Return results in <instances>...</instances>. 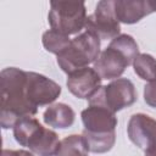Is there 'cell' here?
<instances>
[{"instance_id": "obj_1", "label": "cell", "mask_w": 156, "mask_h": 156, "mask_svg": "<svg viewBox=\"0 0 156 156\" xmlns=\"http://www.w3.org/2000/svg\"><path fill=\"white\" fill-rule=\"evenodd\" d=\"M27 72L16 67H7L0 73V124L4 129L13 128L15 124L38 111L26 96Z\"/></svg>"}, {"instance_id": "obj_2", "label": "cell", "mask_w": 156, "mask_h": 156, "mask_svg": "<svg viewBox=\"0 0 156 156\" xmlns=\"http://www.w3.org/2000/svg\"><path fill=\"white\" fill-rule=\"evenodd\" d=\"M13 136L20 145L28 147L38 156H54L60 144L58 135L43 127L33 116L24 117L15 124Z\"/></svg>"}, {"instance_id": "obj_3", "label": "cell", "mask_w": 156, "mask_h": 156, "mask_svg": "<svg viewBox=\"0 0 156 156\" xmlns=\"http://www.w3.org/2000/svg\"><path fill=\"white\" fill-rule=\"evenodd\" d=\"M100 52V38L89 30H84L71 39L69 45L57 55V65L65 73L69 74L94 63Z\"/></svg>"}, {"instance_id": "obj_4", "label": "cell", "mask_w": 156, "mask_h": 156, "mask_svg": "<svg viewBox=\"0 0 156 156\" xmlns=\"http://www.w3.org/2000/svg\"><path fill=\"white\" fill-rule=\"evenodd\" d=\"M87 9L83 1H51L48 21L52 29L71 35L85 28Z\"/></svg>"}, {"instance_id": "obj_5", "label": "cell", "mask_w": 156, "mask_h": 156, "mask_svg": "<svg viewBox=\"0 0 156 156\" xmlns=\"http://www.w3.org/2000/svg\"><path fill=\"white\" fill-rule=\"evenodd\" d=\"M136 101V90L132 80L117 78L100 89L89 99V105H100L112 112L132 106Z\"/></svg>"}, {"instance_id": "obj_6", "label": "cell", "mask_w": 156, "mask_h": 156, "mask_svg": "<svg viewBox=\"0 0 156 156\" xmlns=\"http://www.w3.org/2000/svg\"><path fill=\"white\" fill-rule=\"evenodd\" d=\"M85 30L101 39H115L119 35L121 26L115 12L113 0H102L96 4L95 11L87 17Z\"/></svg>"}, {"instance_id": "obj_7", "label": "cell", "mask_w": 156, "mask_h": 156, "mask_svg": "<svg viewBox=\"0 0 156 156\" xmlns=\"http://www.w3.org/2000/svg\"><path fill=\"white\" fill-rule=\"evenodd\" d=\"M60 94L61 87L55 80L37 72H27L26 96L34 107L52 104Z\"/></svg>"}, {"instance_id": "obj_8", "label": "cell", "mask_w": 156, "mask_h": 156, "mask_svg": "<svg viewBox=\"0 0 156 156\" xmlns=\"http://www.w3.org/2000/svg\"><path fill=\"white\" fill-rule=\"evenodd\" d=\"M127 133L129 140L144 151L156 146V119L145 113H134L129 118Z\"/></svg>"}, {"instance_id": "obj_9", "label": "cell", "mask_w": 156, "mask_h": 156, "mask_svg": "<svg viewBox=\"0 0 156 156\" xmlns=\"http://www.w3.org/2000/svg\"><path fill=\"white\" fill-rule=\"evenodd\" d=\"M101 78L94 68L84 67L68 74L66 85L79 99H90L101 87Z\"/></svg>"}, {"instance_id": "obj_10", "label": "cell", "mask_w": 156, "mask_h": 156, "mask_svg": "<svg viewBox=\"0 0 156 156\" xmlns=\"http://www.w3.org/2000/svg\"><path fill=\"white\" fill-rule=\"evenodd\" d=\"M82 122L84 130L89 133H111L117 127V117L115 112L100 105H89L82 111Z\"/></svg>"}, {"instance_id": "obj_11", "label": "cell", "mask_w": 156, "mask_h": 156, "mask_svg": "<svg viewBox=\"0 0 156 156\" xmlns=\"http://www.w3.org/2000/svg\"><path fill=\"white\" fill-rule=\"evenodd\" d=\"M130 65L127 57L117 49L108 45L102 50L94 62V69L101 79H117L122 76L126 68Z\"/></svg>"}, {"instance_id": "obj_12", "label": "cell", "mask_w": 156, "mask_h": 156, "mask_svg": "<svg viewBox=\"0 0 156 156\" xmlns=\"http://www.w3.org/2000/svg\"><path fill=\"white\" fill-rule=\"evenodd\" d=\"M115 12L117 20L126 24L139 22L145 16L156 12V1L154 0H117L115 1Z\"/></svg>"}, {"instance_id": "obj_13", "label": "cell", "mask_w": 156, "mask_h": 156, "mask_svg": "<svg viewBox=\"0 0 156 156\" xmlns=\"http://www.w3.org/2000/svg\"><path fill=\"white\" fill-rule=\"evenodd\" d=\"M76 113L69 105L63 102L51 104L43 113V119L45 124L54 128H68L74 123Z\"/></svg>"}, {"instance_id": "obj_14", "label": "cell", "mask_w": 156, "mask_h": 156, "mask_svg": "<svg viewBox=\"0 0 156 156\" xmlns=\"http://www.w3.org/2000/svg\"><path fill=\"white\" fill-rule=\"evenodd\" d=\"M82 136L85 141L88 150L95 154H104L110 151L113 147L116 141V132L96 134V133H89L87 130H83Z\"/></svg>"}, {"instance_id": "obj_15", "label": "cell", "mask_w": 156, "mask_h": 156, "mask_svg": "<svg viewBox=\"0 0 156 156\" xmlns=\"http://www.w3.org/2000/svg\"><path fill=\"white\" fill-rule=\"evenodd\" d=\"M88 154L89 150L83 136L72 134L60 141L55 156H88Z\"/></svg>"}, {"instance_id": "obj_16", "label": "cell", "mask_w": 156, "mask_h": 156, "mask_svg": "<svg viewBox=\"0 0 156 156\" xmlns=\"http://www.w3.org/2000/svg\"><path fill=\"white\" fill-rule=\"evenodd\" d=\"M41 41H43L45 50H48L49 52H52L57 56L69 45L71 39L67 34H63V33L51 28L43 34Z\"/></svg>"}, {"instance_id": "obj_17", "label": "cell", "mask_w": 156, "mask_h": 156, "mask_svg": "<svg viewBox=\"0 0 156 156\" xmlns=\"http://www.w3.org/2000/svg\"><path fill=\"white\" fill-rule=\"evenodd\" d=\"M133 68L141 79L156 80V58L150 54H139L133 62Z\"/></svg>"}, {"instance_id": "obj_18", "label": "cell", "mask_w": 156, "mask_h": 156, "mask_svg": "<svg viewBox=\"0 0 156 156\" xmlns=\"http://www.w3.org/2000/svg\"><path fill=\"white\" fill-rule=\"evenodd\" d=\"M108 45H111L112 48L117 49L121 54H123L127 57V60L130 62V65H133L134 60L139 55V48L136 41L132 35L128 34H119L118 37L112 39Z\"/></svg>"}, {"instance_id": "obj_19", "label": "cell", "mask_w": 156, "mask_h": 156, "mask_svg": "<svg viewBox=\"0 0 156 156\" xmlns=\"http://www.w3.org/2000/svg\"><path fill=\"white\" fill-rule=\"evenodd\" d=\"M144 100L149 106L156 108V80L149 82L144 87Z\"/></svg>"}, {"instance_id": "obj_20", "label": "cell", "mask_w": 156, "mask_h": 156, "mask_svg": "<svg viewBox=\"0 0 156 156\" xmlns=\"http://www.w3.org/2000/svg\"><path fill=\"white\" fill-rule=\"evenodd\" d=\"M1 156H34L33 152L26 151V150H7L4 149L1 152Z\"/></svg>"}, {"instance_id": "obj_21", "label": "cell", "mask_w": 156, "mask_h": 156, "mask_svg": "<svg viewBox=\"0 0 156 156\" xmlns=\"http://www.w3.org/2000/svg\"><path fill=\"white\" fill-rule=\"evenodd\" d=\"M145 156H156V146L146 150L145 151Z\"/></svg>"}]
</instances>
